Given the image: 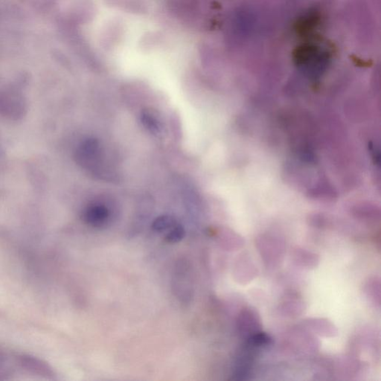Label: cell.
Masks as SVG:
<instances>
[{"mask_svg": "<svg viewBox=\"0 0 381 381\" xmlns=\"http://www.w3.org/2000/svg\"><path fill=\"white\" fill-rule=\"evenodd\" d=\"M76 163L94 177L106 181L117 180L118 172L115 164L110 161L102 145L95 139L83 140L75 152Z\"/></svg>", "mask_w": 381, "mask_h": 381, "instance_id": "cell-1", "label": "cell"}]
</instances>
